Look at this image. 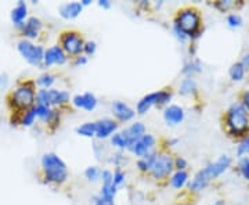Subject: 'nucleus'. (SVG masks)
I'll use <instances>...</instances> for the list:
<instances>
[{
    "label": "nucleus",
    "instance_id": "obj_1",
    "mask_svg": "<svg viewBox=\"0 0 249 205\" xmlns=\"http://www.w3.org/2000/svg\"><path fill=\"white\" fill-rule=\"evenodd\" d=\"M231 165V158L229 155H222L219 157V160H216L212 164H209L208 167H205L204 169L196 172L194 178L190 180L188 188L193 193H199L208 187V185L213 180L223 175L226 170L230 168Z\"/></svg>",
    "mask_w": 249,
    "mask_h": 205
},
{
    "label": "nucleus",
    "instance_id": "obj_2",
    "mask_svg": "<svg viewBox=\"0 0 249 205\" xmlns=\"http://www.w3.org/2000/svg\"><path fill=\"white\" fill-rule=\"evenodd\" d=\"M42 169L49 183L61 185L68 179V168L65 162L54 152H47L42 157Z\"/></svg>",
    "mask_w": 249,
    "mask_h": 205
},
{
    "label": "nucleus",
    "instance_id": "obj_3",
    "mask_svg": "<svg viewBox=\"0 0 249 205\" xmlns=\"http://www.w3.org/2000/svg\"><path fill=\"white\" fill-rule=\"evenodd\" d=\"M226 126H227L229 133L232 134V136H241L248 130V111L244 108L242 104L235 103L229 108V111L226 114Z\"/></svg>",
    "mask_w": 249,
    "mask_h": 205
},
{
    "label": "nucleus",
    "instance_id": "obj_4",
    "mask_svg": "<svg viewBox=\"0 0 249 205\" xmlns=\"http://www.w3.org/2000/svg\"><path fill=\"white\" fill-rule=\"evenodd\" d=\"M175 24L178 25L188 37L196 39L201 35V17L194 9H183L176 16Z\"/></svg>",
    "mask_w": 249,
    "mask_h": 205
},
{
    "label": "nucleus",
    "instance_id": "obj_5",
    "mask_svg": "<svg viewBox=\"0 0 249 205\" xmlns=\"http://www.w3.org/2000/svg\"><path fill=\"white\" fill-rule=\"evenodd\" d=\"M36 100V93L32 83H24L18 86L11 94V104L17 110H29L35 107L34 103Z\"/></svg>",
    "mask_w": 249,
    "mask_h": 205
},
{
    "label": "nucleus",
    "instance_id": "obj_6",
    "mask_svg": "<svg viewBox=\"0 0 249 205\" xmlns=\"http://www.w3.org/2000/svg\"><path fill=\"white\" fill-rule=\"evenodd\" d=\"M170 100H172V92H169V90H160V92L150 93V94L144 96V97L137 103V106H136L137 114L144 115V114L148 112L150 108L154 107V106H158V107L166 106V104H169Z\"/></svg>",
    "mask_w": 249,
    "mask_h": 205
},
{
    "label": "nucleus",
    "instance_id": "obj_7",
    "mask_svg": "<svg viewBox=\"0 0 249 205\" xmlns=\"http://www.w3.org/2000/svg\"><path fill=\"white\" fill-rule=\"evenodd\" d=\"M173 169H175V160L172 158V155L166 152H158V155L152 162L150 173L154 179L163 180L169 176Z\"/></svg>",
    "mask_w": 249,
    "mask_h": 205
},
{
    "label": "nucleus",
    "instance_id": "obj_8",
    "mask_svg": "<svg viewBox=\"0 0 249 205\" xmlns=\"http://www.w3.org/2000/svg\"><path fill=\"white\" fill-rule=\"evenodd\" d=\"M37 104L46 107L52 106H64L70 101V93L65 90L57 89H40L36 93Z\"/></svg>",
    "mask_w": 249,
    "mask_h": 205
},
{
    "label": "nucleus",
    "instance_id": "obj_9",
    "mask_svg": "<svg viewBox=\"0 0 249 205\" xmlns=\"http://www.w3.org/2000/svg\"><path fill=\"white\" fill-rule=\"evenodd\" d=\"M83 46H85V40L79 32L70 31V32H64L61 35V47L67 56L78 57L83 53Z\"/></svg>",
    "mask_w": 249,
    "mask_h": 205
},
{
    "label": "nucleus",
    "instance_id": "obj_10",
    "mask_svg": "<svg viewBox=\"0 0 249 205\" xmlns=\"http://www.w3.org/2000/svg\"><path fill=\"white\" fill-rule=\"evenodd\" d=\"M19 54L27 60L28 63L32 65H40L43 63V57H45V50L42 46H36L31 43L29 40H21L18 42L17 46Z\"/></svg>",
    "mask_w": 249,
    "mask_h": 205
},
{
    "label": "nucleus",
    "instance_id": "obj_11",
    "mask_svg": "<svg viewBox=\"0 0 249 205\" xmlns=\"http://www.w3.org/2000/svg\"><path fill=\"white\" fill-rule=\"evenodd\" d=\"M67 60H68V56L62 50L61 46L54 45L49 47L47 50H45V57H43V65L45 67H52L54 64L62 65V64L67 63Z\"/></svg>",
    "mask_w": 249,
    "mask_h": 205
},
{
    "label": "nucleus",
    "instance_id": "obj_12",
    "mask_svg": "<svg viewBox=\"0 0 249 205\" xmlns=\"http://www.w3.org/2000/svg\"><path fill=\"white\" fill-rule=\"evenodd\" d=\"M155 143H157V140H155V137H154L151 133H145L142 137H140L137 142L133 143V144L129 147V150L133 152V154H136L137 157L142 158V155H145V154H148L150 151H152Z\"/></svg>",
    "mask_w": 249,
    "mask_h": 205
},
{
    "label": "nucleus",
    "instance_id": "obj_13",
    "mask_svg": "<svg viewBox=\"0 0 249 205\" xmlns=\"http://www.w3.org/2000/svg\"><path fill=\"white\" fill-rule=\"evenodd\" d=\"M96 137L98 140H103V139H107V137H111L112 134L115 133L116 129H118V122L114 121V119H109V118H106V119H100L96 122Z\"/></svg>",
    "mask_w": 249,
    "mask_h": 205
},
{
    "label": "nucleus",
    "instance_id": "obj_14",
    "mask_svg": "<svg viewBox=\"0 0 249 205\" xmlns=\"http://www.w3.org/2000/svg\"><path fill=\"white\" fill-rule=\"evenodd\" d=\"M186 112L180 106H168L163 111V119L168 125H178L184 121Z\"/></svg>",
    "mask_w": 249,
    "mask_h": 205
},
{
    "label": "nucleus",
    "instance_id": "obj_15",
    "mask_svg": "<svg viewBox=\"0 0 249 205\" xmlns=\"http://www.w3.org/2000/svg\"><path fill=\"white\" fill-rule=\"evenodd\" d=\"M112 114L115 115V118L121 122H127L130 119H133L136 112L133 108H130L124 101H114L112 103Z\"/></svg>",
    "mask_w": 249,
    "mask_h": 205
},
{
    "label": "nucleus",
    "instance_id": "obj_16",
    "mask_svg": "<svg viewBox=\"0 0 249 205\" xmlns=\"http://www.w3.org/2000/svg\"><path fill=\"white\" fill-rule=\"evenodd\" d=\"M83 10V6L80 1H71V3H64L60 6V16L65 19H73L79 16Z\"/></svg>",
    "mask_w": 249,
    "mask_h": 205
},
{
    "label": "nucleus",
    "instance_id": "obj_17",
    "mask_svg": "<svg viewBox=\"0 0 249 205\" xmlns=\"http://www.w3.org/2000/svg\"><path fill=\"white\" fill-rule=\"evenodd\" d=\"M124 133V136L127 137V140H129V144L132 146L133 143H136L140 137H142L144 134H145V125L142 124V122H134L132 125L129 126V128H126L122 130ZM129 146V147H130Z\"/></svg>",
    "mask_w": 249,
    "mask_h": 205
},
{
    "label": "nucleus",
    "instance_id": "obj_18",
    "mask_svg": "<svg viewBox=\"0 0 249 205\" xmlns=\"http://www.w3.org/2000/svg\"><path fill=\"white\" fill-rule=\"evenodd\" d=\"M42 29V21L39 18L31 17L28 18V21L22 25V34L28 39H36L39 36V32Z\"/></svg>",
    "mask_w": 249,
    "mask_h": 205
},
{
    "label": "nucleus",
    "instance_id": "obj_19",
    "mask_svg": "<svg viewBox=\"0 0 249 205\" xmlns=\"http://www.w3.org/2000/svg\"><path fill=\"white\" fill-rule=\"evenodd\" d=\"M28 14V7L25 1H18V4L11 11V21L17 25L22 27L24 25V19Z\"/></svg>",
    "mask_w": 249,
    "mask_h": 205
},
{
    "label": "nucleus",
    "instance_id": "obj_20",
    "mask_svg": "<svg viewBox=\"0 0 249 205\" xmlns=\"http://www.w3.org/2000/svg\"><path fill=\"white\" fill-rule=\"evenodd\" d=\"M188 182V173L186 170H176L170 176V186L173 188H183L184 185Z\"/></svg>",
    "mask_w": 249,
    "mask_h": 205
},
{
    "label": "nucleus",
    "instance_id": "obj_21",
    "mask_svg": "<svg viewBox=\"0 0 249 205\" xmlns=\"http://www.w3.org/2000/svg\"><path fill=\"white\" fill-rule=\"evenodd\" d=\"M158 155V152L157 151H150L148 154H145V155H142L140 160L137 161V167H139V169L142 170V172H150L151 169V165L154 160H155V157Z\"/></svg>",
    "mask_w": 249,
    "mask_h": 205
},
{
    "label": "nucleus",
    "instance_id": "obj_22",
    "mask_svg": "<svg viewBox=\"0 0 249 205\" xmlns=\"http://www.w3.org/2000/svg\"><path fill=\"white\" fill-rule=\"evenodd\" d=\"M180 93L184 94V96L196 93V82L193 76H187V78L181 80V83H180Z\"/></svg>",
    "mask_w": 249,
    "mask_h": 205
},
{
    "label": "nucleus",
    "instance_id": "obj_23",
    "mask_svg": "<svg viewBox=\"0 0 249 205\" xmlns=\"http://www.w3.org/2000/svg\"><path fill=\"white\" fill-rule=\"evenodd\" d=\"M111 144L116 147V149H119V150H124V149H127L129 150V140H127V137L124 136V133L121 130V132H115V133L111 136Z\"/></svg>",
    "mask_w": 249,
    "mask_h": 205
},
{
    "label": "nucleus",
    "instance_id": "obj_24",
    "mask_svg": "<svg viewBox=\"0 0 249 205\" xmlns=\"http://www.w3.org/2000/svg\"><path fill=\"white\" fill-rule=\"evenodd\" d=\"M96 122H85L76 128V133L83 137H96Z\"/></svg>",
    "mask_w": 249,
    "mask_h": 205
},
{
    "label": "nucleus",
    "instance_id": "obj_25",
    "mask_svg": "<svg viewBox=\"0 0 249 205\" xmlns=\"http://www.w3.org/2000/svg\"><path fill=\"white\" fill-rule=\"evenodd\" d=\"M245 68H244V65L240 63H235L232 64L231 67H230V71H229V74H230V78H231L232 80H235V82H240V80L244 79V76H245Z\"/></svg>",
    "mask_w": 249,
    "mask_h": 205
},
{
    "label": "nucleus",
    "instance_id": "obj_26",
    "mask_svg": "<svg viewBox=\"0 0 249 205\" xmlns=\"http://www.w3.org/2000/svg\"><path fill=\"white\" fill-rule=\"evenodd\" d=\"M201 68H202L201 63L198 60H193V61H190L184 65V68L181 70V74H184L187 76H193L194 74L201 72Z\"/></svg>",
    "mask_w": 249,
    "mask_h": 205
},
{
    "label": "nucleus",
    "instance_id": "obj_27",
    "mask_svg": "<svg viewBox=\"0 0 249 205\" xmlns=\"http://www.w3.org/2000/svg\"><path fill=\"white\" fill-rule=\"evenodd\" d=\"M97 98L93 93H85L83 94V110L86 111H93L94 108L97 107Z\"/></svg>",
    "mask_w": 249,
    "mask_h": 205
},
{
    "label": "nucleus",
    "instance_id": "obj_28",
    "mask_svg": "<svg viewBox=\"0 0 249 205\" xmlns=\"http://www.w3.org/2000/svg\"><path fill=\"white\" fill-rule=\"evenodd\" d=\"M36 107H32L27 110L25 112H24V115L21 118V124L24 126H31L34 122H35L36 119Z\"/></svg>",
    "mask_w": 249,
    "mask_h": 205
},
{
    "label": "nucleus",
    "instance_id": "obj_29",
    "mask_svg": "<svg viewBox=\"0 0 249 205\" xmlns=\"http://www.w3.org/2000/svg\"><path fill=\"white\" fill-rule=\"evenodd\" d=\"M36 107V115L39 116L42 121H47L49 122V119H50V116L53 114V110L50 107H46V106H42V104H37L35 106Z\"/></svg>",
    "mask_w": 249,
    "mask_h": 205
},
{
    "label": "nucleus",
    "instance_id": "obj_30",
    "mask_svg": "<svg viewBox=\"0 0 249 205\" xmlns=\"http://www.w3.org/2000/svg\"><path fill=\"white\" fill-rule=\"evenodd\" d=\"M55 82V78L52 74H43L37 78V85L42 86V89H50V86Z\"/></svg>",
    "mask_w": 249,
    "mask_h": 205
},
{
    "label": "nucleus",
    "instance_id": "obj_31",
    "mask_svg": "<svg viewBox=\"0 0 249 205\" xmlns=\"http://www.w3.org/2000/svg\"><path fill=\"white\" fill-rule=\"evenodd\" d=\"M124 179H126V175L124 172L121 168H116L114 172H112V183L116 188H119L124 183Z\"/></svg>",
    "mask_w": 249,
    "mask_h": 205
},
{
    "label": "nucleus",
    "instance_id": "obj_32",
    "mask_svg": "<svg viewBox=\"0 0 249 205\" xmlns=\"http://www.w3.org/2000/svg\"><path fill=\"white\" fill-rule=\"evenodd\" d=\"M85 176H86V179L89 182H96L101 176V170H100L98 167H89L85 170Z\"/></svg>",
    "mask_w": 249,
    "mask_h": 205
},
{
    "label": "nucleus",
    "instance_id": "obj_33",
    "mask_svg": "<svg viewBox=\"0 0 249 205\" xmlns=\"http://www.w3.org/2000/svg\"><path fill=\"white\" fill-rule=\"evenodd\" d=\"M249 154V136L248 137H244L241 143L237 147V157H244V155H248Z\"/></svg>",
    "mask_w": 249,
    "mask_h": 205
},
{
    "label": "nucleus",
    "instance_id": "obj_34",
    "mask_svg": "<svg viewBox=\"0 0 249 205\" xmlns=\"http://www.w3.org/2000/svg\"><path fill=\"white\" fill-rule=\"evenodd\" d=\"M227 24H229V27L230 28H240L242 25V17H241L240 14H230L229 17H227Z\"/></svg>",
    "mask_w": 249,
    "mask_h": 205
},
{
    "label": "nucleus",
    "instance_id": "obj_35",
    "mask_svg": "<svg viewBox=\"0 0 249 205\" xmlns=\"http://www.w3.org/2000/svg\"><path fill=\"white\" fill-rule=\"evenodd\" d=\"M240 172L244 178L247 179V180H249V157H245V158L241 160Z\"/></svg>",
    "mask_w": 249,
    "mask_h": 205
},
{
    "label": "nucleus",
    "instance_id": "obj_36",
    "mask_svg": "<svg viewBox=\"0 0 249 205\" xmlns=\"http://www.w3.org/2000/svg\"><path fill=\"white\" fill-rule=\"evenodd\" d=\"M97 50V43L93 42V40H89V42H85V46H83V53L86 56H93Z\"/></svg>",
    "mask_w": 249,
    "mask_h": 205
},
{
    "label": "nucleus",
    "instance_id": "obj_37",
    "mask_svg": "<svg viewBox=\"0 0 249 205\" xmlns=\"http://www.w3.org/2000/svg\"><path fill=\"white\" fill-rule=\"evenodd\" d=\"M100 178H101V182H103V186H111V185H114L112 183V172L111 170H103Z\"/></svg>",
    "mask_w": 249,
    "mask_h": 205
},
{
    "label": "nucleus",
    "instance_id": "obj_38",
    "mask_svg": "<svg viewBox=\"0 0 249 205\" xmlns=\"http://www.w3.org/2000/svg\"><path fill=\"white\" fill-rule=\"evenodd\" d=\"M173 34H175V36H176V39H178V42H181V43H184V42H187L190 39L176 24H173Z\"/></svg>",
    "mask_w": 249,
    "mask_h": 205
},
{
    "label": "nucleus",
    "instance_id": "obj_39",
    "mask_svg": "<svg viewBox=\"0 0 249 205\" xmlns=\"http://www.w3.org/2000/svg\"><path fill=\"white\" fill-rule=\"evenodd\" d=\"M235 6V3L231 1V0H222V1H219V3H216V7L220 10V11H227L229 9H231Z\"/></svg>",
    "mask_w": 249,
    "mask_h": 205
},
{
    "label": "nucleus",
    "instance_id": "obj_40",
    "mask_svg": "<svg viewBox=\"0 0 249 205\" xmlns=\"http://www.w3.org/2000/svg\"><path fill=\"white\" fill-rule=\"evenodd\" d=\"M175 168H176V170H186L187 161L183 157H178L175 160Z\"/></svg>",
    "mask_w": 249,
    "mask_h": 205
},
{
    "label": "nucleus",
    "instance_id": "obj_41",
    "mask_svg": "<svg viewBox=\"0 0 249 205\" xmlns=\"http://www.w3.org/2000/svg\"><path fill=\"white\" fill-rule=\"evenodd\" d=\"M93 204L94 205H115L114 204V201H109V200H106V198H103V197H94V200H93Z\"/></svg>",
    "mask_w": 249,
    "mask_h": 205
},
{
    "label": "nucleus",
    "instance_id": "obj_42",
    "mask_svg": "<svg viewBox=\"0 0 249 205\" xmlns=\"http://www.w3.org/2000/svg\"><path fill=\"white\" fill-rule=\"evenodd\" d=\"M72 104L76 108L83 107V94H76V96H73V98H72Z\"/></svg>",
    "mask_w": 249,
    "mask_h": 205
},
{
    "label": "nucleus",
    "instance_id": "obj_43",
    "mask_svg": "<svg viewBox=\"0 0 249 205\" xmlns=\"http://www.w3.org/2000/svg\"><path fill=\"white\" fill-rule=\"evenodd\" d=\"M122 161H124V155H122L121 152H116V154L112 155V158H111V162H112L114 165H116L118 168H119V165H121Z\"/></svg>",
    "mask_w": 249,
    "mask_h": 205
},
{
    "label": "nucleus",
    "instance_id": "obj_44",
    "mask_svg": "<svg viewBox=\"0 0 249 205\" xmlns=\"http://www.w3.org/2000/svg\"><path fill=\"white\" fill-rule=\"evenodd\" d=\"M85 64H88V57H86V56L80 54L78 57H75V61H73V65H75V67H76V65H85Z\"/></svg>",
    "mask_w": 249,
    "mask_h": 205
},
{
    "label": "nucleus",
    "instance_id": "obj_45",
    "mask_svg": "<svg viewBox=\"0 0 249 205\" xmlns=\"http://www.w3.org/2000/svg\"><path fill=\"white\" fill-rule=\"evenodd\" d=\"M242 106H244V108L249 112V90H247V92L242 94Z\"/></svg>",
    "mask_w": 249,
    "mask_h": 205
},
{
    "label": "nucleus",
    "instance_id": "obj_46",
    "mask_svg": "<svg viewBox=\"0 0 249 205\" xmlns=\"http://www.w3.org/2000/svg\"><path fill=\"white\" fill-rule=\"evenodd\" d=\"M241 64L244 65V68H245V70H249V53H245L244 56H242Z\"/></svg>",
    "mask_w": 249,
    "mask_h": 205
},
{
    "label": "nucleus",
    "instance_id": "obj_47",
    "mask_svg": "<svg viewBox=\"0 0 249 205\" xmlns=\"http://www.w3.org/2000/svg\"><path fill=\"white\" fill-rule=\"evenodd\" d=\"M98 6L103 9H109L111 7V1L109 0H98Z\"/></svg>",
    "mask_w": 249,
    "mask_h": 205
},
{
    "label": "nucleus",
    "instance_id": "obj_48",
    "mask_svg": "<svg viewBox=\"0 0 249 205\" xmlns=\"http://www.w3.org/2000/svg\"><path fill=\"white\" fill-rule=\"evenodd\" d=\"M80 3H82V6L85 7V6H89L90 3H91V0H82Z\"/></svg>",
    "mask_w": 249,
    "mask_h": 205
},
{
    "label": "nucleus",
    "instance_id": "obj_49",
    "mask_svg": "<svg viewBox=\"0 0 249 205\" xmlns=\"http://www.w3.org/2000/svg\"><path fill=\"white\" fill-rule=\"evenodd\" d=\"M211 205H226V204H224V201H223V200H219V201H216V203H213V204H211Z\"/></svg>",
    "mask_w": 249,
    "mask_h": 205
}]
</instances>
